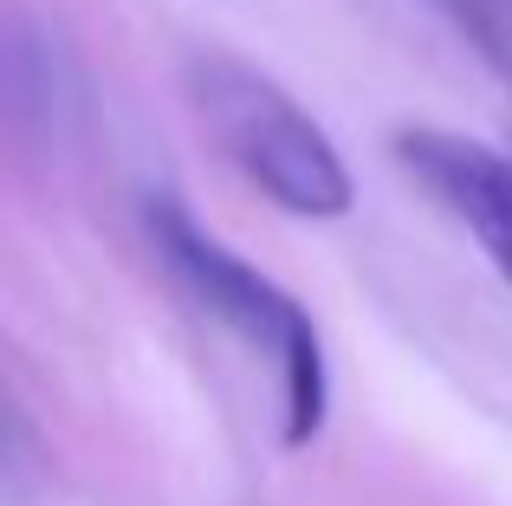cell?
<instances>
[{
	"label": "cell",
	"instance_id": "7a4b0ae2",
	"mask_svg": "<svg viewBox=\"0 0 512 506\" xmlns=\"http://www.w3.org/2000/svg\"><path fill=\"white\" fill-rule=\"evenodd\" d=\"M182 91L201 137L227 156V169L247 189H260L273 208L299 221L350 215L357 182H350L338 143L279 78H266L260 65L234 59V52H195L182 65Z\"/></svg>",
	"mask_w": 512,
	"mask_h": 506
},
{
	"label": "cell",
	"instance_id": "6da1fadb",
	"mask_svg": "<svg viewBox=\"0 0 512 506\" xmlns=\"http://www.w3.org/2000/svg\"><path fill=\"white\" fill-rule=\"evenodd\" d=\"M143 234H150L156 260L182 286L188 305H201L214 325H227L247 351H266V364L279 377V403H286L279 435H286V448H312L331 416V364H325V338H318L312 312L279 279H266L260 266L227 253L175 195L143 202Z\"/></svg>",
	"mask_w": 512,
	"mask_h": 506
},
{
	"label": "cell",
	"instance_id": "3957f363",
	"mask_svg": "<svg viewBox=\"0 0 512 506\" xmlns=\"http://www.w3.org/2000/svg\"><path fill=\"white\" fill-rule=\"evenodd\" d=\"M396 163L474 234V247L512 286V156L461 137V130L415 124V130H396Z\"/></svg>",
	"mask_w": 512,
	"mask_h": 506
}]
</instances>
